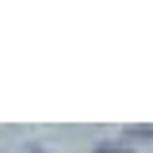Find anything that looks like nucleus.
<instances>
[{
	"label": "nucleus",
	"instance_id": "1",
	"mask_svg": "<svg viewBox=\"0 0 153 153\" xmlns=\"http://www.w3.org/2000/svg\"><path fill=\"white\" fill-rule=\"evenodd\" d=\"M96 153H134V149H123V146H100Z\"/></svg>",
	"mask_w": 153,
	"mask_h": 153
}]
</instances>
